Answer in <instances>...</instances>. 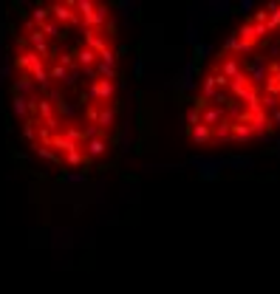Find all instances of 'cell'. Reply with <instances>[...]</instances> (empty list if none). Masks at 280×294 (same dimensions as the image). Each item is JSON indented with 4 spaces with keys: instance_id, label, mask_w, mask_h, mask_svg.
Instances as JSON below:
<instances>
[{
    "instance_id": "1",
    "label": "cell",
    "mask_w": 280,
    "mask_h": 294,
    "mask_svg": "<svg viewBox=\"0 0 280 294\" xmlns=\"http://www.w3.org/2000/svg\"><path fill=\"white\" fill-rule=\"evenodd\" d=\"M190 164L198 167V173L204 175V178H215V175H221V170L227 167V158H190Z\"/></svg>"
},
{
    "instance_id": "2",
    "label": "cell",
    "mask_w": 280,
    "mask_h": 294,
    "mask_svg": "<svg viewBox=\"0 0 280 294\" xmlns=\"http://www.w3.org/2000/svg\"><path fill=\"white\" fill-rule=\"evenodd\" d=\"M184 40H187V45L198 48V45H201V26H198V23H190V26H187V34H184Z\"/></svg>"
},
{
    "instance_id": "3",
    "label": "cell",
    "mask_w": 280,
    "mask_h": 294,
    "mask_svg": "<svg viewBox=\"0 0 280 294\" xmlns=\"http://www.w3.org/2000/svg\"><path fill=\"white\" fill-rule=\"evenodd\" d=\"M29 107H31V102L26 99V96H14V113H17V116H26Z\"/></svg>"
},
{
    "instance_id": "4",
    "label": "cell",
    "mask_w": 280,
    "mask_h": 294,
    "mask_svg": "<svg viewBox=\"0 0 280 294\" xmlns=\"http://www.w3.org/2000/svg\"><path fill=\"white\" fill-rule=\"evenodd\" d=\"M232 6L229 3H210V17H227Z\"/></svg>"
},
{
    "instance_id": "5",
    "label": "cell",
    "mask_w": 280,
    "mask_h": 294,
    "mask_svg": "<svg viewBox=\"0 0 280 294\" xmlns=\"http://www.w3.org/2000/svg\"><path fill=\"white\" fill-rule=\"evenodd\" d=\"M14 90H17V94H31V90H34V85H31V79L20 77L17 82H14Z\"/></svg>"
},
{
    "instance_id": "6",
    "label": "cell",
    "mask_w": 280,
    "mask_h": 294,
    "mask_svg": "<svg viewBox=\"0 0 280 294\" xmlns=\"http://www.w3.org/2000/svg\"><path fill=\"white\" fill-rule=\"evenodd\" d=\"M88 153H91V156H102V153H105V141H102V139H91Z\"/></svg>"
},
{
    "instance_id": "7",
    "label": "cell",
    "mask_w": 280,
    "mask_h": 294,
    "mask_svg": "<svg viewBox=\"0 0 280 294\" xmlns=\"http://www.w3.org/2000/svg\"><path fill=\"white\" fill-rule=\"evenodd\" d=\"M227 164H229V167H246V170H249V167H252V158H240V156H232V158H227Z\"/></svg>"
},
{
    "instance_id": "8",
    "label": "cell",
    "mask_w": 280,
    "mask_h": 294,
    "mask_svg": "<svg viewBox=\"0 0 280 294\" xmlns=\"http://www.w3.org/2000/svg\"><path fill=\"white\" fill-rule=\"evenodd\" d=\"M63 181H68V184H82V181H85V173H65Z\"/></svg>"
},
{
    "instance_id": "9",
    "label": "cell",
    "mask_w": 280,
    "mask_h": 294,
    "mask_svg": "<svg viewBox=\"0 0 280 294\" xmlns=\"http://www.w3.org/2000/svg\"><path fill=\"white\" fill-rule=\"evenodd\" d=\"M212 54V45H198V48H195V60H207V57Z\"/></svg>"
},
{
    "instance_id": "10",
    "label": "cell",
    "mask_w": 280,
    "mask_h": 294,
    "mask_svg": "<svg viewBox=\"0 0 280 294\" xmlns=\"http://www.w3.org/2000/svg\"><path fill=\"white\" fill-rule=\"evenodd\" d=\"M133 74H136V79H142V74H144V57H139V60H136V65H133Z\"/></svg>"
},
{
    "instance_id": "11",
    "label": "cell",
    "mask_w": 280,
    "mask_h": 294,
    "mask_svg": "<svg viewBox=\"0 0 280 294\" xmlns=\"http://www.w3.org/2000/svg\"><path fill=\"white\" fill-rule=\"evenodd\" d=\"M9 77H12V68H9L6 62H0V82H6Z\"/></svg>"
},
{
    "instance_id": "12",
    "label": "cell",
    "mask_w": 280,
    "mask_h": 294,
    "mask_svg": "<svg viewBox=\"0 0 280 294\" xmlns=\"http://www.w3.org/2000/svg\"><path fill=\"white\" fill-rule=\"evenodd\" d=\"M46 17H48V9H43V6H37V9H34V20H37V23H43V20H46Z\"/></svg>"
},
{
    "instance_id": "13",
    "label": "cell",
    "mask_w": 280,
    "mask_h": 294,
    "mask_svg": "<svg viewBox=\"0 0 280 294\" xmlns=\"http://www.w3.org/2000/svg\"><path fill=\"white\" fill-rule=\"evenodd\" d=\"M238 9H240V11H249V9H255V3H252V0H244V3L238 6Z\"/></svg>"
}]
</instances>
